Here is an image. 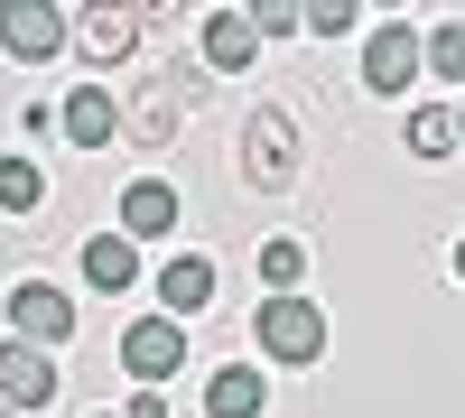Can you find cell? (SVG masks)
Returning <instances> with one entry per match:
<instances>
[{
    "mask_svg": "<svg viewBox=\"0 0 465 418\" xmlns=\"http://www.w3.org/2000/svg\"><path fill=\"white\" fill-rule=\"evenodd\" d=\"M0 400H10L19 418H37V409L56 400V363H47V345H19V335L0 345Z\"/></svg>",
    "mask_w": 465,
    "mask_h": 418,
    "instance_id": "cell-8",
    "label": "cell"
},
{
    "mask_svg": "<svg viewBox=\"0 0 465 418\" xmlns=\"http://www.w3.org/2000/svg\"><path fill=\"white\" fill-rule=\"evenodd\" d=\"M429 74L465 93V19H438V28H429Z\"/></svg>",
    "mask_w": 465,
    "mask_h": 418,
    "instance_id": "cell-19",
    "label": "cell"
},
{
    "mask_svg": "<svg viewBox=\"0 0 465 418\" xmlns=\"http://www.w3.org/2000/svg\"><path fill=\"white\" fill-rule=\"evenodd\" d=\"M74 47V10H56V0H10L0 10V56L10 65H56Z\"/></svg>",
    "mask_w": 465,
    "mask_h": 418,
    "instance_id": "cell-3",
    "label": "cell"
},
{
    "mask_svg": "<svg viewBox=\"0 0 465 418\" xmlns=\"http://www.w3.org/2000/svg\"><path fill=\"white\" fill-rule=\"evenodd\" d=\"M456 279H465V242H456Z\"/></svg>",
    "mask_w": 465,
    "mask_h": 418,
    "instance_id": "cell-23",
    "label": "cell"
},
{
    "mask_svg": "<svg viewBox=\"0 0 465 418\" xmlns=\"http://www.w3.org/2000/svg\"><path fill=\"white\" fill-rule=\"evenodd\" d=\"M419 74H429V28H410V19H381L372 37H363V84L391 102V93H410Z\"/></svg>",
    "mask_w": 465,
    "mask_h": 418,
    "instance_id": "cell-4",
    "label": "cell"
},
{
    "mask_svg": "<svg viewBox=\"0 0 465 418\" xmlns=\"http://www.w3.org/2000/svg\"><path fill=\"white\" fill-rule=\"evenodd\" d=\"M298 159H307V149H298V122H289L280 102H261L252 122H242V177L261 186V196H289V186H298Z\"/></svg>",
    "mask_w": 465,
    "mask_h": 418,
    "instance_id": "cell-2",
    "label": "cell"
},
{
    "mask_svg": "<svg viewBox=\"0 0 465 418\" xmlns=\"http://www.w3.org/2000/svg\"><path fill=\"white\" fill-rule=\"evenodd\" d=\"M252 56H261L252 10H205V65L214 74H252Z\"/></svg>",
    "mask_w": 465,
    "mask_h": 418,
    "instance_id": "cell-12",
    "label": "cell"
},
{
    "mask_svg": "<svg viewBox=\"0 0 465 418\" xmlns=\"http://www.w3.org/2000/svg\"><path fill=\"white\" fill-rule=\"evenodd\" d=\"M205 297H214V260L205 251H168L159 260V316H205Z\"/></svg>",
    "mask_w": 465,
    "mask_h": 418,
    "instance_id": "cell-10",
    "label": "cell"
},
{
    "mask_svg": "<svg viewBox=\"0 0 465 418\" xmlns=\"http://www.w3.org/2000/svg\"><path fill=\"white\" fill-rule=\"evenodd\" d=\"M47 205V168L37 159H0V214H37Z\"/></svg>",
    "mask_w": 465,
    "mask_h": 418,
    "instance_id": "cell-18",
    "label": "cell"
},
{
    "mask_svg": "<svg viewBox=\"0 0 465 418\" xmlns=\"http://www.w3.org/2000/svg\"><path fill=\"white\" fill-rule=\"evenodd\" d=\"M177 223H186V205H177L168 177H131V186H122V233H131V242H168Z\"/></svg>",
    "mask_w": 465,
    "mask_h": 418,
    "instance_id": "cell-9",
    "label": "cell"
},
{
    "mask_svg": "<svg viewBox=\"0 0 465 418\" xmlns=\"http://www.w3.org/2000/svg\"><path fill=\"white\" fill-rule=\"evenodd\" d=\"M122 372L140 391H168L177 372H186V326L177 316H131L122 326Z\"/></svg>",
    "mask_w": 465,
    "mask_h": 418,
    "instance_id": "cell-5",
    "label": "cell"
},
{
    "mask_svg": "<svg viewBox=\"0 0 465 418\" xmlns=\"http://www.w3.org/2000/svg\"><path fill=\"white\" fill-rule=\"evenodd\" d=\"M456 131H465V102H456Z\"/></svg>",
    "mask_w": 465,
    "mask_h": 418,
    "instance_id": "cell-26",
    "label": "cell"
},
{
    "mask_svg": "<svg viewBox=\"0 0 465 418\" xmlns=\"http://www.w3.org/2000/svg\"><path fill=\"white\" fill-rule=\"evenodd\" d=\"M177 131H186V102H177L168 84H149V93H140V112H131V140L149 149V159H159V149H168Z\"/></svg>",
    "mask_w": 465,
    "mask_h": 418,
    "instance_id": "cell-15",
    "label": "cell"
},
{
    "mask_svg": "<svg viewBox=\"0 0 465 418\" xmlns=\"http://www.w3.org/2000/svg\"><path fill=\"white\" fill-rule=\"evenodd\" d=\"M94 418H122V409H94Z\"/></svg>",
    "mask_w": 465,
    "mask_h": 418,
    "instance_id": "cell-25",
    "label": "cell"
},
{
    "mask_svg": "<svg viewBox=\"0 0 465 418\" xmlns=\"http://www.w3.org/2000/svg\"><path fill=\"white\" fill-rule=\"evenodd\" d=\"M0 418H19V409H10V400H0Z\"/></svg>",
    "mask_w": 465,
    "mask_h": 418,
    "instance_id": "cell-24",
    "label": "cell"
},
{
    "mask_svg": "<svg viewBox=\"0 0 465 418\" xmlns=\"http://www.w3.org/2000/svg\"><path fill=\"white\" fill-rule=\"evenodd\" d=\"M140 37H149V10H140V0H112V10H74V56H84V74H103V65L140 56Z\"/></svg>",
    "mask_w": 465,
    "mask_h": 418,
    "instance_id": "cell-6",
    "label": "cell"
},
{
    "mask_svg": "<svg viewBox=\"0 0 465 418\" xmlns=\"http://www.w3.org/2000/svg\"><path fill=\"white\" fill-rule=\"evenodd\" d=\"M401 140L419 149V159H456V149H465V131H456V102H419Z\"/></svg>",
    "mask_w": 465,
    "mask_h": 418,
    "instance_id": "cell-16",
    "label": "cell"
},
{
    "mask_svg": "<svg viewBox=\"0 0 465 418\" xmlns=\"http://www.w3.org/2000/svg\"><path fill=\"white\" fill-rule=\"evenodd\" d=\"M10 335H19V345H65V335H74V297L56 279H19L10 288Z\"/></svg>",
    "mask_w": 465,
    "mask_h": 418,
    "instance_id": "cell-7",
    "label": "cell"
},
{
    "mask_svg": "<svg viewBox=\"0 0 465 418\" xmlns=\"http://www.w3.org/2000/svg\"><path fill=\"white\" fill-rule=\"evenodd\" d=\"M261 409H270V382H261L252 363H223L214 382H205V418H261Z\"/></svg>",
    "mask_w": 465,
    "mask_h": 418,
    "instance_id": "cell-13",
    "label": "cell"
},
{
    "mask_svg": "<svg viewBox=\"0 0 465 418\" xmlns=\"http://www.w3.org/2000/svg\"><path fill=\"white\" fill-rule=\"evenodd\" d=\"M252 28H261V47H270V37H298V28H307V10H298V0H261Z\"/></svg>",
    "mask_w": 465,
    "mask_h": 418,
    "instance_id": "cell-20",
    "label": "cell"
},
{
    "mask_svg": "<svg viewBox=\"0 0 465 418\" xmlns=\"http://www.w3.org/2000/svg\"><path fill=\"white\" fill-rule=\"evenodd\" d=\"M74 260H84V288H103V297H122V288L140 279V242H131V233H84Z\"/></svg>",
    "mask_w": 465,
    "mask_h": 418,
    "instance_id": "cell-11",
    "label": "cell"
},
{
    "mask_svg": "<svg viewBox=\"0 0 465 418\" xmlns=\"http://www.w3.org/2000/svg\"><path fill=\"white\" fill-rule=\"evenodd\" d=\"M298 279H307V242H298V233L261 242V288H270V297H298Z\"/></svg>",
    "mask_w": 465,
    "mask_h": 418,
    "instance_id": "cell-17",
    "label": "cell"
},
{
    "mask_svg": "<svg viewBox=\"0 0 465 418\" xmlns=\"http://www.w3.org/2000/svg\"><path fill=\"white\" fill-rule=\"evenodd\" d=\"M363 10H354V0H317V10H307V37H344V28H354Z\"/></svg>",
    "mask_w": 465,
    "mask_h": 418,
    "instance_id": "cell-21",
    "label": "cell"
},
{
    "mask_svg": "<svg viewBox=\"0 0 465 418\" xmlns=\"http://www.w3.org/2000/svg\"><path fill=\"white\" fill-rule=\"evenodd\" d=\"M122 418H168V391H131V409Z\"/></svg>",
    "mask_w": 465,
    "mask_h": 418,
    "instance_id": "cell-22",
    "label": "cell"
},
{
    "mask_svg": "<svg viewBox=\"0 0 465 418\" xmlns=\"http://www.w3.org/2000/svg\"><path fill=\"white\" fill-rule=\"evenodd\" d=\"M252 335H261V354L289 363V372L326 363V307H317V297H261V307H252Z\"/></svg>",
    "mask_w": 465,
    "mask_h": 418,
    "instance_id": "cell-1",
    "label": "cell"
},
{
    "mask_svg": "<svg viewBox=\"0 0 465 418\" xmlns=\"http://www.w3.org/2000/svg\"><path fill=\"white\" fill-rule=\"evenodd\" d=\"M56 131H65L74 149H103V140H112V93H103V84H74L65 112H56Z\"/></svg>",
    "mask_w": 465,
    "mask_h": 418,
    "instance_id": "cell-14",
    "label": "cell"
}]
</instances>
